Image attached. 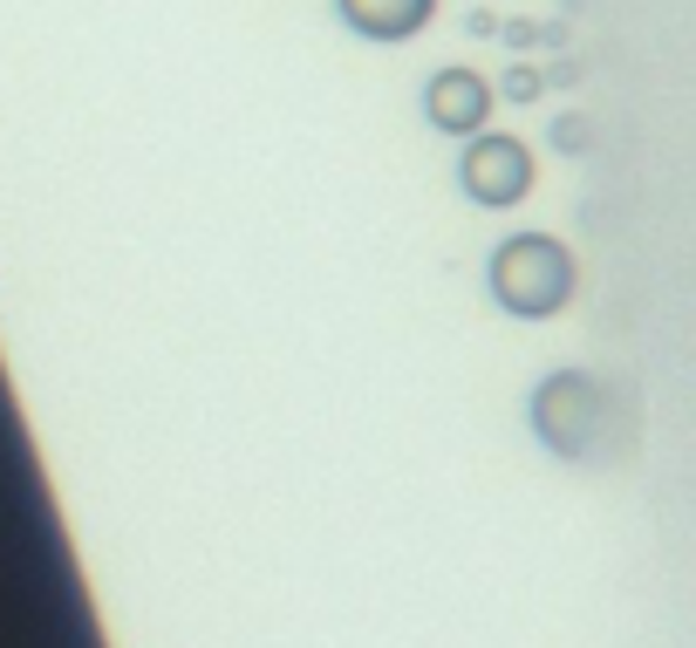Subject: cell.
<instances>
[{
    "label": "cell",
    "instance_id": "3",
    "mask_svg": "<svg viewBox=\"0 0 696 648\" xmlns=\"http://www.w3.org/2000/svg\"><path fill=\"white\" fill-rule=\"evenodd\" d=\"M430 117L444 123V130H472L485 117V83H478V75H464V69L437 75V83H430Z\"/></svg>",
    "mask_w": 696,
    "mask_h": 648
},
{
    "label": "cell",
    "instance_id": "1",
    "mask_svg": "<svg viewBox=\"0 0 696 648\" xmlns=\"http://www.w3.org/2000/svg\"><path fill=\"white\" fill-rule=\"evenodd\" d=\"M499 294L520 307V315H533V307H553L566 294V259L553 240H512L499 253Z\"/></svg>",
    "mask_w": 696,
    "mask_h": 648
},
{
    "label": "cell",
    "instance_id": "4",
    "mask_svg": "<svg viewBox=\"0 0 696 648\" xmlns=\"http://www.w3.org/2000/svg\"><path fill=\"white\" fill-rule=\"evenodd\" d=\"M437 0H342V14L363 35H410L417 21H430Z\"/></svg>",
    "mask_w": 696,
    "mask_h": 648
},
{
    "label": "cell",
    "instance_id": "2",
    "mask_svg": "<svg viewBox=\"0 0 696 648\" xmlns=\"http://www.w3.org/2000/svg\"><path fill=\"white\" fill-rule=\"evenodd\" d=\"M464 185H472L478 198H520L526 192V158H520V144H478L472 158H464Z\"/></svg>",
    "mask_w": 696,
    "mask_h": 648
}]
</instances>
